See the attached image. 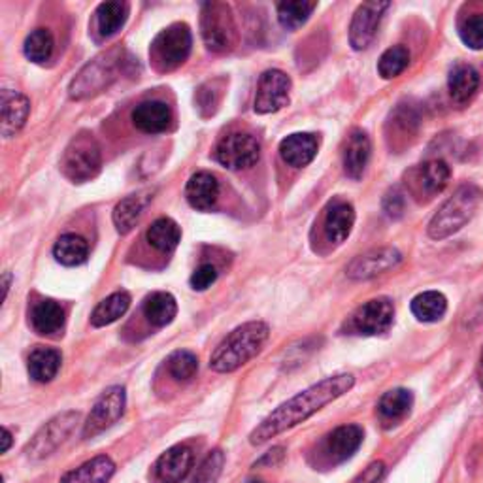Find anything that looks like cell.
Wrapping results in <instances>:
<instances>
[{
    "label": "cell",
    "instance_id": "obj_1",
    "mask_svg": "<svg viewBox=\"0 0 483 483\" xmlns=\"http://www.w3.org/2000/svg\"><path fill=\"white\" fill-rule=\"evenodd\" d=\"M353 385H356V378L351 374H337L304 389L303 393L277 406L270 416L259 423L250 435V442L253 445H261L287 429L304 423L308 417L318 414L321 408L346 395Z\"/></svg>",
    "mask_w": 483,
    "mask_h": 483
},
{
    "label": "cell",
    "instance_id": "obj_2",
    "mask_svg": "<svg viewBox=\"0 0 483 483\" xmlns=\"http://www.w3.org/2000/svg\"><path fill=\"white\" fill-rule=\"evenodd\" d=\"M268 334V325L263 321H250L236 327L212 353L210 366L221 374L234 373L263 349Z\"/></svg>",
    "mask_w": 483,
    "mask_h": 483
},
{
    "label": "cell",
    "instance_id": "obj_3",
    "mask_svg": "<svg viewBox=\"0 0 483 483\" xmlns=\"http://www.w3.org/2000/svg\"><path fill=\"white\" fill-rule=\"evenodd\" d=\"M483 202V191L474 183H464L442 204L429 223V236L433 240H443L459 233L476 215Z\"/></svg>",
    "mask_w": 483,
    "mask_h": 483
},
{
    "label": "cell",
    "instance_id": "obj_4",
    "mask_svg": "<svg viewBox=\"0 0 483 483\" xmlns=\"http://www.w3.org/2000/svg\"><path fill=\"white\" fill-rule=\"evenodd\" d=\"M121 68V55L119 51H110L99 55L85 65L76 78L72 80L68 92L74 101H83L89 97H95L102 92L111 82L118 78V72Z\"/></svg>",
    "mask_w": 483,
    "mask_h": 483
},
{
    "label": "cell",
    "instance_id": "obj_5",
    "mask_svg": "<svg viewBox=\"0 0 483 483\" xmlns=\"http://www.w3.org/2000/svg\"><path fill=\"white\" fill-rule=\"evenodd\" d=\"M193 39L191 31L185 23H174L161 31L152 44V61L157 70L169 72L188 61L191 53Z\"/></svg>",
    "mask_w": 483,
    "mask_h": 483
},
{
    "label": "cell",
    "instance_id": "obj_6",
    "mask_svg": "<svg viewBox=\"0 0 483 483\" xmlns=\"http://www.w3.org/2000/svg\"><path fill=\"white\" fill-rule=\"evenodd\" d=\"M101 164L102 159L97 142L87 135H82L78 138H74L66 147V152L61 159V171L68 180L83 183L101 172Z\"/></svg>",
    "mask_w": 483,
    "mask_h": 483
},
{
    "label": "cell",
    "instance_id": "obj_7",
    "mask_svg": "<svg viewBox=\"0 0 483 483\" xmlns=\"http://www.w3.org/2000/svg\"><path fill=\"white\" fill-rule=\"evenodd\" d=\"M395 321L393 303L380 296L359 306L344 323L346 334H357V337H376L391 329Z\"/></svg>",
    "mask_w": 483,
    "mask_h": 483
},
{
    "label": "cell",
    "instance_id": "obj_8",
    "mask_svg": "<svg viewBox=\"0 0 483 483\" xmlns=\"http://www.w3.org/2000/svg\"><path fill=\"white\" fill-rule=\"evenodd\" d=\"M200 29L204 44L208 46L210 51L223 53L229 51L236 40V27L233 13L227 4L221 3H208L202 6L200 17Z\"/></svg>",
    "mask_w": 483,
    "mask_h": 483
},
{
    "label": "cell",
    "instance_id": "obj_9",
    "mask_svg": "<svg viewBox=\"0 0 483 483\" xmlns=\"http://www.w3.org/2000/svg\"><path fill=\"white\" fill-rule=\"evenodd\" d=\"M80 416L76 412H65L49 419L42 429L34 435V438L27 445V455L34 461L49 457L59 445L72 435Z\"/></svg>",
    "mask_w": 483,
    "mask_h": 483
},
{
    "label": "cell",
    "instance_id": "obj_10",
    "mask_svg": "<svg viewBox=\"0 0 483 483\" xmlns=\"http://www.w3.org/2000/svg\"><path fill=\"white\" fill-rule=\"evenodd\" d=\"M259 157H261V144L248 133H231L223 136L215 147V159L231 171L250 169Z\"/></svg>",
    "mask_w": 483,
    "mask_h": 483
},
{
    "label": "cell",
    "instance_id": "obj_11",
    "mask_svg": "<svg viewBox=\"0 0 483 483\" xmlns=\"http://www.w3.org/2000/svg\"><path fill=\"white\" fill-rule=\"evenodd\" d=\"M125 402L127 395L123 387L114 385L106 389L95 402V406H92V410L83 425V438L97 436L110 429L114 423H118L125 412Z\"/></svg>",
    "mask_w": 483,
    "mask_h": 483
},
{
    "label": "cell",
    "instance_id": "obj_12",
    "mask_svg": "<svg viewBox=\"0 0 483 483\" xmlns=\"http://www.w3.org/2000/svg\"><path fill=\"white\" fill-rule=\"evenodd\" d=\"M291 80L282 70H267L257 85L255 111L257 114H274L289 104Z\"/></svg>",
    "mask_w": 483,
    "mask_h": 483
},
{
    "label": "cell",
    "instance_id": "obj_13",
    "mask_svg": "<svg viewBox=\"0 0 483 483\" xmlns=\"http://www.w3.org/2000/svg\"><path fill=\"white\" fill-rule=\"evenodd\" d=\"M363 429L359 425H342L334 429L320 445V457L325 464H340L356 452L363 443Z\"/></svg>",
    "mask_w": 483,
    "mask_h": 483
},
{
    "label": "cell",
    "instance_id": "obj_14",
    "mask_svg": "<svg viewBox=\"0 0 483 483\" xmlns=\"http://www.w3.org/2000/svg\"><path fill=\"white\" fill-rule=\"evenodd\" d=\"M400 261H402V255L395 248L370 250L353 259L346 268V274L351 277V280H370V277H376L387 270L395 268Z\"/></svg>",
    "mask_w": 483,
    "mask_h": 483
},
{
    "label": "cell",
    "instance_id": "obj_15",
    "mask_svg": "<svg viewBox=\"0 0 483 483\" xmlns=\"http://www.w3.org/2000/svg\"><path fill=\"white\" fill-rule=\"evenodd\" d=\"M389 8V3H364L357 8L349 25V44L353 49H366L373 44L378 32L383 12Z\"/></svg>",
    "mask_w": 483,
    "mask_h": 483
},
{
    "label": "cell",
    "instance_id": "obj_16",
    "mask_svg": "<svg viewBox=\"0 0 483 483\" xmlns=\"http://www.w3.org/2000/svg\"><path fill=\"white\" fill-rule=\"evenodd\" d=\"M452 178L450 164L442 159H433L419 164L412 172V189L417 195L433 198L448 188Z\"/></svg>",
    "mask_w": 483,
    "mask_h": 483
},
{
    "label": "cell",
    "instance_id": "obj_17",
    "mask_svg": "<svg viewBox=\"0 0 483 483\" xmlns=\"http://www.w3.org/2000/svg\"><path fill=\"white\" fill-rule=\"evenodd\" d=\"M193 469V452L188 445H174L166 450L157 464L155 476L159 483H181Z\"/></svg>",
    "mask_w": 483,
    "mask_h": 483
},
{
    "label": "cell",
    "instance_id": "obj_18",
    "mask_svg": "<svg viewBox=\"0 0 483 483\" xmlns=\"http://www.w3.org/2000/svg\"><path fill=\"white\" fill-rule=\"evenodd\" d=\"M31 111V102L25 95L17 91L4 89L0 92V116H3V136L12 138L22 131L27 123Z\"/></svg>",
    "mask_w": 483,
    "mask_h": 483
},
{
    "label": "cell",
    "instance_id": "obj_19",
    "mask_svg": "<svg viewBox=\"0 0 483 483\" xmlns=\"http://www.w3.org/2000/svg\"><path fill=\"white\" fill-rule=\"evenodd\" d=\"M172 111L169 104L161 101H147L135 108L133 111V123L138 131L145 135H157L164 133L171 127Z\"/></svg>",
    "mask_w": 483,
    "mask_h": 483
},
{
    "label": "cell",
    "instance_id": "obj_20",
    "mask_svg": "<svg viewBox=\"0 0 483 483\" xmlns=\"http://www.w3.org/2000/svg\"><path fill=\"white\" fill-rule=\"evenodd\" d=\"M370 154H373V145H370V138L361 128H356L347 138V144L344 147V171L351 180H361Z\"/></svg>",
    "mask_w": 483,
    "mask_h": 483
},
{
    "label": "cell",
    "instance_id": "obj_21",
    "mask_svg": "<svg viewBox=\"0 0 483 483\" xmlns=\"http://www.w3.org/2000/svg\"><path fill=\"white\" fill-rule=\"evenodd\" d=\"M320 150V140L310 133H296L282 140L280 144V155L282 159L294 169H303L308 166Z\"/></svg>",
    "mask_w": 483,
    "mask_h": 483
},
{
    "label": "cell",
    "instance_id": "obj_22",
    "mask_svg": "<svg viewBox=\"0 0 483 483\" xmlns=\"http://www.w3.org/2000/svg\"><path fill=\"white\" fill-rule=\"evenodd\" d=\"M356 210L346 200H334L325 214V236L330 244H342L351 234Z\"/></svg>",
    "mask_w": 483,
    "mask_h": 483
},
{
    "label": "cell",
    "instance_id": "obj_23",
    "mask_svg": "<svg viewBox=\"0 0 483 483\" xmlns=\"http://www.w3.org/2000/svg\"><path fill=\"white\" fill-rule=\"evenodd\" d=\"M185 197L195 210H210L219 197V183L210 172H197L188 181Z\"/></svg>",
    "mask_w": 483,
    "mask_h": 483
},
{
    "label": "cell",
    "instance_id": "obj_24",
    "mask_svg": "<svg viewBox=\"0 0 483 483\" xmlns=\"http://www.w3.org/2000/svg\"><path fill=\"white\" fill-rule=\"evenodd\" d=\"M31 325L42 334V337H53L65 327V310L55 301H40L31 310Z\"/></svg>",
    "mask_w": 483,
    "mask_h": 483
},
{
    "label": "cell",
    "instance_id": "obj_25",
    "mask_svg": "<svg viewBox=\"0 0 483 483\" xmlns=\"http://www.w3.org/2000/svg\"><path fill=\"white\" fill-rule=\"evenodd\" d=\"M152 198H154V191H142L138 195L123 198L118 204L114 210V223L121 234L131 233L136 227V223L140 221L145 206L152 202Z\"/></svg>",
    "mask_w": 483,
    "mask_h": 483
},
{
    "label": "cell",
    "instance_id": "obj_26",
    "mask_svg": "<svg viewBox=\"0 0 483 483\" xmlns=\"http://www.w3.org/2000/svg\"><path fill=\"white\" fill-rule=\"evenodd\" d=\"M116 474V464L108 455H99L83 462L76 470H70L61 483H108Z\"/></svg>",
    "mask_w": 483,
    "mask_h": 483
},
{
    "label": "cell",
    "instance_id": "obj_27",
    "mask_svg": "<svg viewBox=\"0 0 483 483\" xmlns=\"http://www.w3.org/2000/svg\"><path fill=\"white\" fill-rule=\"evenodd\" d=\"M479 87V74L474 66L470 65H455L450 72L448 78V89H450V97L457 104H467Z\"/></svg>",
    "mask_w": 483,
    "mask_h": 483
},
{
    "label": "cell",
    "instance_id": "obj_28",
    "mask_svg": "<svg viewBox=\"0 0 483 483\" xmlns=\"http://www.w3.org/2000/svg\"><path fill=\"white\" fill-rule=\"evenodd\" d=\"M414 406V395L408 391V389H391L387 391L380 402H378V414L382 421L385 423H399L402 421L408 414H410Z\"/></svg>",
    "mask_w": 483,
    "mask_h": 483
},
{
    "label": "cell",
    "instance_id": "obj_29",
    "mask_svg": "<svg viewBox=\"0 0 483 483\" xmlns=\"http://www.w3.org/2000/svg\"><path fill=\"white\" fill-rule=\"evenodd\" d=\"M61 368V353L51 347H36L29 356V374L34 382L48 383Z\"/></svg>",
    "mask_w": 483,
    "mask_h": 483
},
{
    "label": "cell",
    "instance_id": "obj_30",
    "mask_svg": "<svg viewBox=\"0 0 483 483\" xmlns=\"http://www.w3.org/2000/svg\"><path fill=\"white\" fill-rule=\"evenodd\" d=\"M178 313L176 299L171 293H154L144 303V315L152 325L166 327L171 325Z\"/></svg>",
    "mask_w": 483,
    "mask_h": 483
},
{
    "label": "cell",
    "instance_id": "obj_31",
    "mask_svg": "<svg viewBox=\"0 0 483 483\" xmlns=\"http://www.w3.org/2000/svg\"><path fill=\"white\" fill-rule=\"evenodd\" d=\"M128 306H131V294L125 291H118L114 294L106 296L99 306L91 313V323L95 327H106L116 323L119 318L127 313Z\"/></svg>",
    "mask_w": 483,
    "mask_h": 483
},
{
    "label": "cell",
    "instance_id": "obj_32",
    "mask_svg": "<svg viewBox=\"0 0 483 483\" xmlns=\"http://www.w3.org/2000/svg\"><path fill=\"white\" fill-rule=\"evenodd\" d=\"M445 312H448V301L438 291H425L417 294L412 301V313L417 321L423 323H436L440 321Z\"/></svg>",
    "mask_w": 483,
    "mask_h": 483
},
{
    "label": "cell",
    "instance_id": "obj_33",
    "mask_svg": "<svg viewBox=\"0 0 483 483\" xmlns=\"http://www.w3.org/2000/svg\"><path fill=\"white\" fill-rule=\"evenodd\" d=\"M180 240H181V229L171 217H161L154 221L152 227L147 229V242L162 253L174 251L180 244Z\"/></svg>",
    "mask_w": 483,
    "mask_h": 483
},
{
    "label": "cell",
    "instance_id": "obj_34",
    "mask_svg": "<svg viewBox=\"0 0 483 483\" xmlns=\"http://www.w3.org/2000/svg\"><path fill=\"white\" fill-rule=\"evenodd\" d=\"M53 255L65 267L83 265L89 257L87 242L78 234H65L55 242Z\"/></svg>",
    "mask_w": 483,
    "mask_h": 483
},
{
    "label": "cell",
    "instance_id": "obj_35",
    "mask_svg": "<svg viewBox=\"0 0 483 483\" xmlns=\"http://www.w3.org/2000/svg\"><path fill=\"white\" fill-rule=\"evenodd\" d=\"M128 6L125 3H102L97 8V31L102 39L118 34L127 23Z\"/></svg>",
    "mask_w": 483,
    "mask_h": 483
},
{
    "label": "cell",
    "instance_id": "obj_36",
    "mask_svg": "<svg viewBox=\"0 0 483 483\" xmlns=\"http://www.w3.org/2000/svg\"><path fill=\"white\" fill-rule=\"evenodd\" d=\"M318 8V3H306V0H294V3L277 4V20L287 31H294L303 27L313 10Z\"/></svg>",
    "mask_w": 483,
    "mask_h": 483
},
{
    "label": "cell",
    "instance_id": "obj_37",
    "mask_svg": "<svg viewBox=\"0 0 483 483\" xmlns=\"http://www.w3.org/2000/svg\"><path fill=\"white\" fill-rule=\"evenodd\" d=\"M410 65V51L404 46L389 48L378 61V72L383 80H393Z\"/></svg>",
    "mask_w": 483,
    "mask_h": 483
},
{
    "label": "cell",
    "instance_id": "obj_38",
    "mask_svg": "<svg viewBox=\"0 0 483 483\" xmlns=\"http://www.w3.org/2000/svg\"><path fill=\"white\" fill-rule=\"evenodd\" d=\"M53 34L48 29L32 31L25 40V55L32 63H46L53 53Z\"/></svg>",
    "mask_w": 483,
    "mask_h": 483
},
{
    "label": "cell",
    "instance_id": "obj_39",
    "mask_svg": "<svg viewBox=\"0 0 483 483\" xmlns=\"http://www.w3.org/2000/svg\"><path fill=\"white\" fill-rule=\"evenodd\" d=\"M166 366H169V373L174 380L178 382H189L197 376L198 373V359L195 353L191 351H174L172 356L166 361Z\"/></svg>",
    "mask_w": 483,
    "mask_h": 483
},
{
    "label": "cell",
    "instance_id": "obj_40",
    "mask_svg": "<svg viewBox=\"0 0 483 483\" xmlns=\"http://www.w3.org/2000/svg\"><path fill=\"white\" fill-rule=\"evenodd\" d=\"M459 36L467 48L483 49V13L474 12L462 17L459 23Z\"/></svg>",
    "mask_w": 483,
    "mask_h": 483
},
{
    "label": "cell",
    "instance_id": "obj_41",
    "mask_svg": "<svg viewBox=\"0 0 483 483\" xmlns=\"http://www.w3.org/2000/svg\"><path fill=\"white\" fill-rule=\"evenodd\" d=\"M225 467V453L221 450H214L206 459L202 461L191 483H215Z\"/></svg>",
    "mask_w": 483,
    "mask_h": 483
},
{
    "label": "cell",
    "instance_id": "obj_42",
    "mask_svg": "<svg viewBox=\"0 0 483 483\" xmlns=\"http://www.w3.org/2000/svg\"><path fill=\"white\" fill-rule=\"evenodd\" d=\"M417 125H419V118H417L414 108L400 106L393 114V127L397 128V131L402 133V136L414 135Z\"/></svg>",
    "mask_w": 483,
    "mask_h": 483
},
{
    "label": "cell",
    "instance_id": "obj_43",
    "mask_svg": "<svg viewBox=\"0 0 483 483\" xmlns=\"http://www.w3.org/2000/svg\"><path fill=\"white\" fill-rule=\"evenodd\" d=\"M217 282V270L214 265H200L191 276V287L195 291H206Z\"/></svg>",
    "mask_w": 483,
    "mask_h": 483
},
{
    "label": "cell",
    "instance_id": "obj_44",
    "mask_svg": "<svg viewBox=\"0 0 483 483\" xmlns=\"http://www.w3.org/2000/svg\"><path fill=\"white\" fill-rule=\"evenodd\" d=\"M404 208H406V197H404V193L399 188L389 189V193L383 198V212L389 217L399 219L404 214Z\"/></svg>",
    "mask_w": 483,
    "mask_h": 483
},
{
    "label": "cell",
    "instance_id": "obj_45",
    "mask_svg": "<svg viewBox=\"0 0 483 483\" xmlns=\"http://www.w3.org/2000/svg\"><path fill=\"white\" fill-rule=\"evenodd\" d=\"M383 472H385V464L382 461H376L373 464H368V467L351 483H378L382 479Z\"/></svg>",
    "mask_w": 483,
    "mask_h": 483
},
{
    "label": "cell",
    "instance_id": "obj_46",
    "mask_svg": "<svg viewBox=\"0 0 483 483\" xmlns=\"http://www.w3.org/2000/svg\"><path fill=\"white\" fill-rule=\"evenodd\" d=\"M285 459V450L282 448V445H277V448H272L270 452H267L261 459H259L253 467H265V469H274L277 467V464H282Z\"/></svg>",
    "mask_w": 483,
    "mask_h": 483
},
{
    "label": "cell",
    "instance_id": "obj_47",
    "mask_svg": "<svg viewBox=\"0 0 483 483\" xmlns=\"http://www.w3.org/2000/svg\"><path fill=\"white\" fill-rule=\"evenodd\" d=\"M10 445H12V433L6 429H3V453H6L10 450Z\"/></svg>",
    "mask_w": 483,
    "mask_h": 483
},
{
    "label": "cell",
    "instance_id": "obj_48",
    "mask_svg": "<svg viewBox=\"0 0 483 483\" xmlns=\"http://www.w3.org/2000/svg\"><path fill=\"white\" fill-rule=\"evenodd\" d=\"M8 289H10V274H4V280H3V301H6Z\"/></svg>",
    "mask_w": 483,
    "mask_h": 483
},
{
    "label": "cell",
    "instance_id": "obj_49",
    "mask_svg": "<svg viewBox=\"0 0 483 483\" xmlns=\"http://www.w3.org/2000/svg\"><path fill=\"white\" fill-rule=\"evenodd\" d=\"M479 383L483 389V351H481V357H479Z\"/></svg>",
    "mask_w": 483,
    "mask_h": 483
},
{
    "label": "cell",
    "instance_id": "obj_50",
    "mask_svg": "<svg viewBox=\"0 0 483 483\" xmlns=\"http://www.w3.org/2000/svg\"><path fill=\"white\" fill-rule=\"evenodd\" d=\"M246 483H265V481H261V479H250V481H246Z\"/></svg>",
    "mask_w": 483,
    "mask_h": 483
}]
</instances>
